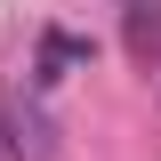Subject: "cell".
Returning a JSON list of instances; mask_svg holds the SVG:
<instances>
[{"label": "cell", "mask_w": 161, "mask_h": 161, "mask_svg": "<svg viewBox=\"0 0 161 161\" xmlns=\"http://www.w3.org/2000/svg\"><path fill=\"white\" fill-rule=\"evenodd\" d=\"M0 161H48V113L24 97L0 105Z\"/></svg>", "instance_id": "obj_1"}, {"label": "cell", "mask_w": 161, "mask_h": 161, "mask_svg": "<svg viewBox=\"0 0 161 161\" xmlns=\"http://www.w3.org/2000/svg\"><path fill=\"white\" fill-rule=\"evenodd\" d=\"M121 48L137 64L161 57V0H121Z\"/></svg>", "instance_id": "obj_2"}, {"label": "cell", "mask_w": 161, "mask_h": 161, "mask_svg": "<svg viewBox=\"0 0 161 161\" xmlns=\"http://www.w3.org/2000/svg\"><path fill=\"white\" fill-rule=\"evenodd\" d=\"M73 64H89V40H80V32H40V64H32L40 89H57Z\"/></svg>", "instance_id": "obj_3"}]
</instances>
